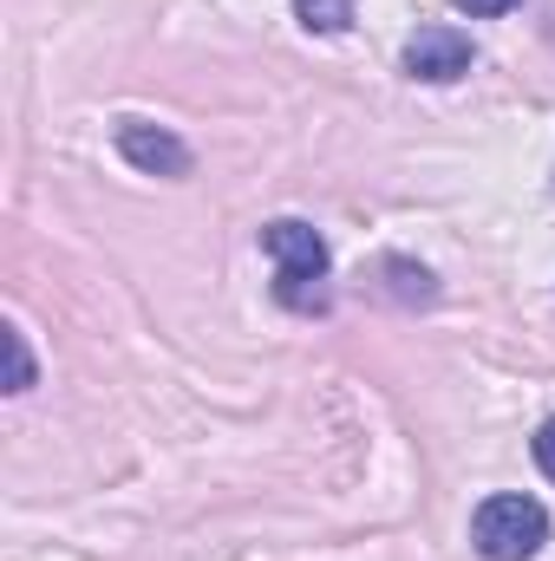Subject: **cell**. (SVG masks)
<instances>
[{"mask_svg":"<svg viewBox=\"0 0 555 561\" xmlns=\"http://www.w3.org/2000/svg\"><path fill=\"white\" fill-rule=\"evenodd\" d=\"M262 249H269V262H275V300L281 307H294V313H320V307H327V268H333L320 229L281 216V222L262 229Z\"/></svg>","mask_w":555,"mask_h":561,"instance_id":"obj_1","label":"cell"},{"mask_svg":"<svg viewBox=\"0 0 555 561\" xmlns=\"http://www.w3.org/2000/svg\"><path fill=\"white\" fill-rule=\"evenodd\" d=\"M118 157L138 163L144 176H190V144L170 138L163 125H144V118L118 125Z\"/></svg>","mask_w":555,"mask_h":561,"instance_id":"obj_4","label":"cell"},{"mask_svg":"<svg viewBox=\"0 0 555 561\" xmlns=\"http://www.w3.org/2000/svg\"><path fill=\"white\" fill-rule=\"evenodd\" d=\"M530 450H536V470H543V477H550V483H555V419L543 424L536 437H530Z\"/></svg>","mask_w":555,"mask_h":561,"instance_id":"obj_8","label":"cell"},{"mask_svg":"<svg viewBox=\"0 0 555 561\" xmlns=\"http://www.w3.org/2000/svg\"><path fill=\"white\" fill-rule=\"evenodd\" d=\"M471 59H477V46H471V33H457V26H418L412 39H406V72L424 79V85L464 79Z\"/></svg>","mask_w":555,"mask_h":561,"instance_id":"obj_3","label":"cell"},{"mask_svg":"<svg viewBox=\"0 0 555 561\" xmlns=\"http://www.w3.org/2000/svg\"><path fill=\"white\" fill-rule=\"evenodd\" d=\"M457 7H464V13H477V20H497V13H510L517 0H457Z\"/></svg>","mask_w":555,"mask_h":561,"instance_id":"obj_9","label":"cell"},{"mask_svg":"<svg viewBox=\"0 0 555 561\" xmlns=\"http://www.w3.org/2000/svg\"><path fill=\"white\" fill-rule=\"evenodd\" d=\"M471 542L484 561H530L550 542V510L536 496H490L471 516Z\"/></svg>","mask_w":555,"mask_h":561,"instance_id":"obj_2","label":"cell"},{"mask_svg":"<svg viewBox=\"0 0 555 561\" xmlns=\"http://www.w3.org/2000/svg\"><path fill=\"white\" fill-rule=\"evenodd\" d=\"M386 275H393V294H399V300H418V307L438 300V280L424 275V268H412V262H399V255L386 262Z\"/></svg>","mask_w":555,"mask_h":561,"instance_id":"obj_7","label":"cell"},{"mask_svg":"<svg viewBox=\"0 0 555 561\" xmlns=\"http://www.w3.org/2000/svg\"><path fill=\"white\" fill-rule=\"evenodd\" d=\"M0 346H7V392H33V353H26V333L7 327Z\"/></svg>","mask_w":555,"mask_h":561,"instance_id":"obj_6","label":"cell"},{"mask_svg":"<svg viewBox=\"0 0 555 561\" xmlns=\"http://www.w3.org/2000/svg\"><path fill=\"white\" fill-rule=\"evenodd\" d=\"M294 20H301L307 33L333 39V33H347V26H353V0H294Z\"/></svg>","mask_w":555,"mask_h":561,"instance_id":"obj_5","label":"cell"}]
</instances>
